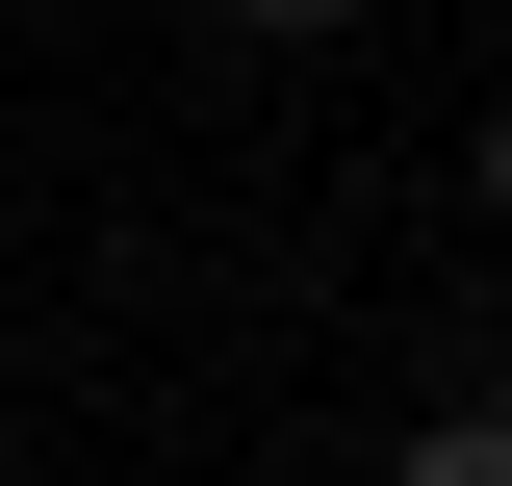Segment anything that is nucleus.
<instances>
[{"instance_id":"nucleus-3","label":"nucleus","mask_w":512,"mask_h":486,"mask_svg":"<svg viewBox=\"0 0 512 486\" xmlns=\"http://www.w3.org/2000/svg\"><path fill=\"white\" fill-rule=\"evenodd\" d=\"M487 205H512V103H487Z\"/></svg>"},{"instance_id":"nucleus-2","label":"nucleus","mask_w":512,"mask_h":486,"mask_svg":"<svg viewBox=\"0 0 512 486\" xmlns=\"http://www.w3.org/2000/svg\"><path fill=\"white\" fill-rule=\"evenodd\" d=\"M231 26H359V0H231Z\"/></svg>"},{"instance_id":"nucleus-1","label":"nucleus","mask_w":512,"mask_h":486,"mask_svg":"<svg viewBox=\"0 0 512 486\" xmlns=\"http://www.w3.org/2000/svg\"><path fill=\"white\" fill-rule=\"evenodd\" d=\"M384 486H512V410H410V461Z\"/></svg>"}]
</instances>
